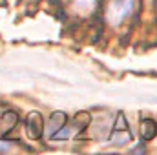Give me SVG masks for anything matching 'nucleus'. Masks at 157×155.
Returning a JSON list of instances; mask_svg holds the SVG:
<instances>
[{"label":"nucleus","instance_id":"obj_8","mask_svg":"<svg viewBox=\"0 0 157 155\" xmlns=\"http://www.w3.org/2000/svg\"><path fill=\"white\" fill-rule=\"evenodd\" d=\"M17 120H18V115H17L15 112H6V115H4V124H6L7 130H11L13 126H17Z\"/></svg>","mask_w":157,"mask_h":155},{"label":"nucleus","instance_id":"obj_5","mask_svg":"<svg viewBox=\"0 0 157 155\" xmlns=\"http://www.w3.org/2000/svg\"><path fill=\"white\" fill-rule=\"evenodd\" d=\"M110 141L113 144H126L128 141H132V131L128 128H124V130H113Z\"/></svg>","mask_w":157,"mask_h":155},{"label":"nucleus","instance_id":"obj_2","mask_svg":"<svg viewBox=\"0 0 157 155\" xmlns=\"http://www.w3.org/2000/svg\"><path fill=\"white\" fill-rule=\"evenodd\" d=\"M26 128H28V135L31 139H40L42 137V133H44V120H42V115L39 112H31L28 115Z\"/></svg>","mask_w":157,"mask_h":155},{"label":"nucleus","instance_id":"obj_7","mask_svg":"<svg viewBox=\"0 0 157 155\" xmlns=\"http://www.w3.org/2000/svg\"><path fill=\"white\" fill-rule=\"evenodd\" d=\"M90 122H91V115L88 113V112H80L75 115V124H77V128H86V126H90Z\"/></svg>","mask_w":157,"mask_h":155},{"label":"nucleus","instance_id":"obj_4","mask_svg":"<svg viewBox=\"0 0 157 155\" xmlns=\"http://www.w3.org/2000/svg\"><path fill=\"white\" fill-rule=\"evenodd\" d=\"M155 133H157L155 122H154L152 119H144V120L141 122V135H143V139H144V141H152V139L155 137Z\"/></svg>","mask_w":157,"mask_h":155},{"label":"nucleus","instance_id":"obj_1","mask_svg":"<svg viewBox=\"0 0 157 155\" xmlns=\"http://www.w3.org/2000/svg\"><path fill=\"white\" fill-rule=\"evenodd\" d=\"M135 0H112L106 11V18L112 26H121L133 11Z\"/></svg>","mask_w":157,"mask_h":155},{"label":"nucleus","instance_id":"obj_6","mask_svg":"<svg viewBox=\"0 0 157 155\" xmlns=\"http://www.w3.org/2000/svg\"><path fill=\"white\" fill-rule=\"evenodd\" d=\"M77 11L84 13V11H91L95 6H97V0H73Z\"/></svg>","mask_w":157,"mask_h":155},{"label":"nucleus","instance_id":"obj_3","mask_svg":"<svg viewBox=\"0 0 157 155\" xmlns=\"http://www.w3.org/2000/svg\"><path fill=\"white\" fill-rule=\"evenodd\" d=\"M66 120H68V117H66L64 112L51 113V117H49V135H55L60 128H64L66 126Z\"/></svg>","mask_w":157,"mask_h":155}]
</instances>
